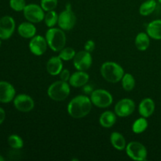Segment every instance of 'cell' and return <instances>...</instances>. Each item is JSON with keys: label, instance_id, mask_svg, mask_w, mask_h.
<instances>
[{"label": "cell", "instance_id": "obj_32", "mask_svg": "<svg viewBox=\"0 0 161 161\" xmlns=\"http://www.w3.org/2000/svg\"><path fill=\"white\" fill-rule=\"evenodd\" d=\"M94 48H95V43L93 40L90 39V40H87L84 44V50L89 52V53H91V52L94 51Z\"/></svg>", "mask_w": 161, "mask_h": 161}, {"label": "cell", "instance_id": "obj_3", "mask_svg": "<svg viewBox=\"0 0 161 161\" xmlns=\"http://www.w3.org/2000/svg\"><path fill=\"white\" fill-rule=\"evenodd\" d=\"M101 74L106 81L116 83L122 80L124 75V70L117 63L107 61L102 64L101 67Z\"/></svg>", "mask_w": 161, "mask_h": 161}, {"label": "cell", "instance_id": "obj_12", "mask_svg": "<svg viewBox=\"0 0 161 161\" xmlns=\"http://www.w3.org/2000/svg\"><path fill=\"white\" fill-rule=\"evenodd\" d=\"M14 107L21 113H29L34 108L35 102L28 94H18L14 99Z\"/></svg>", "mask_w": 161, "mask_h": 161}, {"label": "cell", "instance_id": "obj_5", "mask_svg": "<svg viewBox=\"0 0 161 161\" xmlns=\"http://www.w3.org/2000/svg\"><path fill=\"white\" fill-rule=\"evenodd\" d=\"M91 100L94 105L98 108H105L113 104V95L108 91L103 89L94 90L91 94Z\"/></svg>", "mask_w": 161, "mask_h": 161}, {"label": "cell", "instance_id": "obj_24", "mask_svg": "<svg viewBox=\"0 0 161 161\" xmlns=\"http://www.w3.org/2000/svg\"><path fill=\"white\" fill-rule=\"evenodd\" d=\"M148 121L146 118L141 117L136 119L132 125V130L135 134H142L147 129Z\"/></svg>", "mask_w": 161, "mask_h": 161}, {"label": "cell", "instance_id": "obj_11", "mask_svg": "<svg viewBox=\"0 0 161 161\" xmlns=\"http://www.w3.org/2000/svg\"><path fill=\"white\" fill-rule=\"evenodd\" d=\"M114 110L119 117H127L135 110V103L130 98H123L116 103Z\"/></svg>", "mask_w": 161, "mask_h": 161}, {"label": "cell", "instance_id": "obj_1", "mask_svg": "<svg viewBox=\"0 0 161 161\" xmlns=\"http://www.w3.org/2000/svg\"><path fill=\"white\" fill-rule=\"evenodd\" d=\"M92 108L90 97L85 95H78L73 97L68 105L69 114L74 119H81L87 116Z\"/></svg>", "mask_w": 161, "mask_h": 161}, {"label": "cell", "instance_id": "obj_21", "mask_svg": "<svg viewBox=\"0 0 161 161\" xmlns=\"http://www.w3.org/2000/svg\"><path fill=\"white\" fill-rule=\"evenodd\" d=\"M110 142L113 145V147L119 151H122L126 149L127 146V142L126 139L122 134L119 132H113L110 135Z\"/></svg>", "mask_w": 161, "mask_h": 161}, {"label": "cell", "instance_id": "obj_8", "mask_svg": "<svg viewBox=\"0 0 161 161\" xmlns=\"http://www.w3.org/2000/svg\"><path fill=\"white\" fill-rule=\"evenodd\" d=\"M25 18L31 23H39L44 20L45 14L41 6L31 3L26 5L23 10Z\"/></svg>", "mask_w": 161, "mask_h": 161}, {"label": "cell", "instance_id": "obj_18", "mask_svg": "<svg viewBox=\"0 0 161 161\" xmlns=\"http://www.w3.org/2000/svg\"><path fill=\"white\" fill-rule=\"evenodd\" d=\"M19 35L25 39H31L36 34V28L31 22H23L18 26Z\"/></svg>", "mask_w": 161, "mask_h": 161}, {"label": "cell", "instance_id": "obj_30", "mask_svg": "<svg viewBox=\"0 0 161 161\" xmlns=\"http://www.w3.org/2000/svg\"><path fill=\"white\" fill-rule=\"evenodd\" d=\"M9 6L16 12H20L26 6V3L25 0H9Z\"/></svg>", "mask_w": 161, "mask_h": 161}, {"label": "cell", "instance_id": "obj_33", "mask_svg": "<svg viewBox=\"0 0 161 161\" xmlns=\"http://www.w3.org/2000/svg\"><path fill=\"white\" fill-rule=\"evenodd\" d=\"M5 119H6V113H5V110L0 107V125L4 122Z\"/></svg>", "mask_w": 161, "mask_h": 161}, {"label": "cell", "instance_id": "obj_14", "mask_svg": "<svg viewBox=\"0 0 161 161\" xmlns=\"http://www.w3.org/2000/svg\"><path fill=\"white\" fill-rule=\"evenodd\" d=\"M16 91L11 83L6 81H0V102L9 103L14 101Z\"/></svg>", "mask_w": 161, "mask_h": 161}, {"label": "cell", "instance_id": "obj_28", "mask_svg": "<svg viewBox=\"0 0 161 161\" xmlns=\"http://www.w3.org/2000/svg\"><path fill=\"white\" fill-rule=\"evenodd\" d=\"M76 52L75 51L73 48L72 47H64L62 50L60 51L59 55L58 56L61 58V59L62 61H71V60H73L74 57H75Z\"/></svg>", "mask_w": 161, "mask_h": 161}, {"label": "cell", "instance_id": "obj_16", "mask_svg": "<svg viewBox=\"0 0 161 161\" xmlns=\"http://www.w3.org/2000/svg\"><path fill=\"white\" fill-rule=\"evenodd\" d=\"M155 111V103L149 97L144 98L138 105V112L142 117L148 118L152 116Z\"/></svg>", "mask_w": 161, "mask_h": 161}, {"label": "cell", "instance_id": "obj_10", "mask_svg": "<svg viewBox=\"0 0 161 161\" xmlns=\"http://www.w3.org/2000/svg\"><path fill=\"white\" fill-rule=\"evenodd\" d=\"M16 28L15 20L10 16L0 18V39L6 40L13 36Z\"/></svg>", "mask_w": 161, "mask_h": 161}, {"label": "cell", "instance_id": "obj_15", "mask_svg": "<svg viewBox=\"0 0 161 161\" xmlns=\"http://www.w3.org/2000/svg\"><path fill=\"white\" fill-rule=\"evenodd\" d=\"M90 76L85 71H78L72 74L69 79V85L73 87H82L87 84Z\"/></svg>", "mask_w": 161, "mask_h": 161}, {"label": "cell", "instance_id": "obj_7", "mask_svg": "<svg viewBox=\"0 0 161 161\" xmlns=\"http://www.w3.org/2000/svg\"><path fill=\"white\" fill-rule=\"evenodd\" d=\"M75 22H76V17L71 9L70 4L68 3L66 9L58 15V25L60 28L64 31H69L73 28Z\"/></svg>", "mask_w": 161, "mask_h": 161}, {"label": "cell", "instance_id": "obj_4", "mask_svg": "<svg viewBox=\"0 0 161 161\" xmlns=\"http://www.w3.org/2000/svg\"><path fill=\"white\" fill-rule=\"evenodd\" d=\"M70 94V86L68 82L56 81L52 83L47 90V94L49 97L56 102L64 101L69 97Z\"/></svg>", "mask_w": 161, "mask_h": 161}, {"label": "cell", "instance_id": "obj_36", "mask_svg": "<svg viewBox=\"0 0 161 161\" xmlns=\"http://www.w3.org/2000/svg\"><path fill=\"white\" fill-rule=\"evenodd\" d=\"M158 2H159V3H160V4H161V0H158Z\"/></svg>", "mask_w": 161, "mask_h": 161}, {"label": "cell", "instance_id": "obj_27", "mask_svg": "<svg viewBox=\"0 0 161 161\" xmlns=\"http://www.w3.org/2000/svg\"><path fill=\"white\" fill-rule=\"evenodd\" d=\"M44 21L49 28H53L58 21V14L54 10L48 11L44 17Z\"/></svg>", "mask_w": 161, "mask_h": 161}, {"label": "cell", "instance_id": "obj_29", "mask_svg": "<svg viewBox=\"0 0 161 161\" xmlns=\"http://www.w3.org/2000/svg\"><path fill=\"white\" fill-rule=\"evenodd\" d=\"M40 6L46 12L53 10L58 6V0H41Z\"/></svg>", "mask_w": 161, "mask_h": 161}, {"label": "cell", "instance_id": "obj_25", "mask_svg": "<svg viewBox=\"0 0 161 161\" xmlns=\"http://www.w3.org/2000/svg\"><path fill=\"white\" fill-rule=\"evenodd\" d=\"M121 82H122V86L124 91H131L135 88V80L131 74L124 73Z\"/></svg>", "mask_w": 161, "mask_h": 161}, {"label": "cell", "instance_id": "obj_17", "mask_svg": "<svg viewBox=\"0 0 161 161\" xmlns=\"http://www.w3.org/2000/svg\"><path fill=\"white\" fill-rule=\"evenodd\" d=\"M63 69V62L59 56L52 57L48 60L47 64V70L51 75H59Z\"/></svg>", "mask_w": 161, "mask_h": 161}, {"label": "cell", "instance_id": "obj_6", "mask_svg": "<svg viewBox=\"0 0 161 161\" xmlns=\"http://www.w3.org/2000/svg\"><path fill=\"white\" fill-rule=\"evenodd\" d=\"M126 153L130 159L137 161H144L147 159V150L143 144L138 142H129L126 146Z\"/></svg>", "mask_w": 161, "mask_h": 161}, {"label": "cell", "instance_id": "obj_20", "mask_svg": "<svg viewBox=\"0 0 161 161\" xmlns=\"http://www.w3.org/2000/svg\"><path fill=\"white\" fill-rule=\"evenodd\" d=\"M116 122V114L112 111H105L102 113L99 118V123L105 128H110Z\"/></svg>", "mask_w": 161, "mask_h": 161}, {"label": "cell", "instance_id": "obj_31", "mask_svg": "<svg viewBox=\"0 0 161 161\" xmlns=\"http://www.w3.org/2000/svg\"><path fill=\"white\" fill-rule=\"evenodd\" d=\"M60 75V79L61 80L64 82H69V79H70V72H69V69H62L61 72L59 74Z\"/></svg>", "mask_w": 161, "mask_h": 161}, {"label": "cell", "instance_id": "obj_37", "mask_svg": "<svg viewBox=\"0 0 161 161\" xmlns=\"http://www.w3.org/2000/svg\"><path fill=\"white\" fill-rule=\"evenodd\" d=\"M1 45H2V42H1V40H0V47H1Z\"/></svg>", "mask_w": 161, "mask_h": 161}, {"label": "cell", "instance_id": "obj_2", "mask_svg": "<svg viewBox=\"0 0 161 161\" xmlns=\"http://www.w3.org/2000/svg\"><path fill=\"white\" fill-rule=\"evenodd\" d=\"M48 47L54 52H60L66 44V36L61 28H50L46 32Z\"/></svg>", "mask_w": 161, "mask_h": 161}, {"label": "cell", "instance_id": "obj_22", "mask_svg": "<svg viewBox=\"0 0 161 161\" xmlns=\"http://www.w3.org/2000/svg\"><path fill=\"white\" fill-rule=\"evenodd\" d=\"M149 36L147 33L145 32H140L135 37V47L138 50L141 51H145L149 48V45H150V39H149Z\"/></svg>", "mask_w": 161, "mask_h": 161}, {"label": "cell", "instance_id": "obj_23", "mask_svg": "<svg viewBox=\"0 0 161 161\" xmlns=\"http://www.w3.org/2000/svg\"><path fill=\"white\" fill-rule=\"evenodd\" d=\"M157 2L155 0H147L140 6L139 13L142 16H148L155 11Z\"/></svg>", "mask_w": 161, "mask_h": 161}, {"label": "cell", "instance_id": "obj_19", "mask_svg": "<svg viewBox=\"0 0 161 161\" xmlns=\"http://www.w3.org/2000/svg\"><path fill=\"white\" fill-rule=\"evenodd\" d=\"M147 34L150 38L157 40L161 39V20H155L148 25Z\"/></svg>", "mask_w": 161, "mask_h": 161}, {"label": "cell", "instance_id": "obj_13", "mask_svg": "<svg viewBox=\"0 0 161 161\" xmlns=\"http://www.w3.org/2000/svg\"><path fill=\"white\" fill-rule=\"evenodd\" d=\"M29 50L36 56H41L47 51V44L46 38L41 36H35L29 42Z\"/></svg>", "mask_w": 161, "mask_h": 161}, {"label": "cell", "instance_id": "obj_34", "mask_svg": "<svg viewBox=\"0 0 161 161\" xmlns=\"http://www.w3.org/2000/svg\"><path fill=\"white\" fill-rule=\"evenodd\" d=\"M83 91L86 94H91L93 91V87L91 86V85H85L83 86Z\"/></svg>", "mask_w": 161, "mask_h": 161}, {"label": "cell", "instance_id": "obj_26", "mask_svg": "<svg viewBox=\"0 0 161 161\" xmlns=\"http://www.w3.org/2000/svg\"><path fill=\"white\" fill-rule=\"evenodd\" d=\"M8 144L12 149H20L24 146V142L19 135H11L8 138Z\"/></svg>", "mask_w": 161, "mask_h": 161}, {"label": "cell", "instance_id": "obj_35", "mask_svg": "<svg viewBox=\"0 0 161 161\" xmlns=\"http://www.w3.org/2000/svg\"><path fill=\"white\" fill-rule=\"evenodd\" d=\"M4 160H5L4 157H3L2 155H0V161H4Z\"/></svg>", "mask_w": 161, "mask_h": 161}, {"label": "cell", "instance_id": "obj_9", "mask_svg": "<svg viewBox=\"0 0 161 161\" xmlns=\"http://www.w3.org/2000/svg\"><path fill=\"white\" fill-rule=\"evenodd\" d=\"M92 61L91 53L82 50L75 53L73 58V65L78 71H86L91 68Z\"/></svg>", "mask_w": 161, "mask_h": 161}]
</instances>
